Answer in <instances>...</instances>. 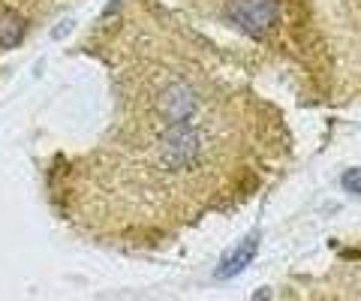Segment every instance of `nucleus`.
<instances>
[{"mask_svg":"<svg viewBox=\"0 0 361 301\" xmlns=\"http://www.w3.org/2000/svg\"><path fill=\"white\" fill-rule=\"evenodd\" d=\"M286 301H361V256L337 262L319 277L301 281Z\"/></svg>","mask_w":361,"mask_h":301,"instance_id":"obj_1","label":"nucleus"},{"mask_svg":"<svg viewBox=\"0 0 361 301\" xmlns=\"http://www.w3.org/2000/svg\"><path fill=\"white\" fill-rule=\"evenodd\" d=\"M250 250H253V241H247V244H244V247L238 250V256H235V259H232V262H226V269H223V271H229V274H235V271H238V269H244V262H247V259H250V256H253Z\"/></svg>","mask_w":361,"mask_h":301,"instance_id":"obj_3","label":"nucleus"},{"mask_svg":"<svg viewBox=\"0 0 361 301\" xmlns=\"http://www.w3.org/2000/svg\"><path fill=\"white\" fill-rule=\"evenodd\" d=\"M277 0H229L226 18L250 37H262L277 25Z\"/></svg>","mask_w":361,"mask_h":301,"instance_id":"obj_2","label":"nucleus"}]
</instances>
